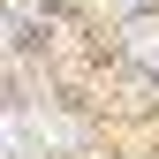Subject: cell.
Listing matches in <instances>:
<instances>
[{"mask_svg":"<svg viewBox=\"0 0 159 159\" xmlns=\"http://www.w3.org/2000/svg\"><path fill=\"white\" fill-rule=\"evenodd\" d=\"M68 144H76V121H61V114H30V106H15V114H8V159L68 152Z\"/></svg>","mask_w":159,"mask_h":159,"instance_id":"obj_1","label":"cell"},{"mask_svg":"<svg viewBox=\"0 0 159 159\" xmlns=\"http://www.w3.org/2000/svg\"><path fill=\"white\" fill-rule=\"evenodd\" d=\"M129 53L144 68H159V23H129Z\"/></svg>","mask_w":159,"mask_h":159,"instance_id":"obj_2","label":"cell"}]
</instances>
